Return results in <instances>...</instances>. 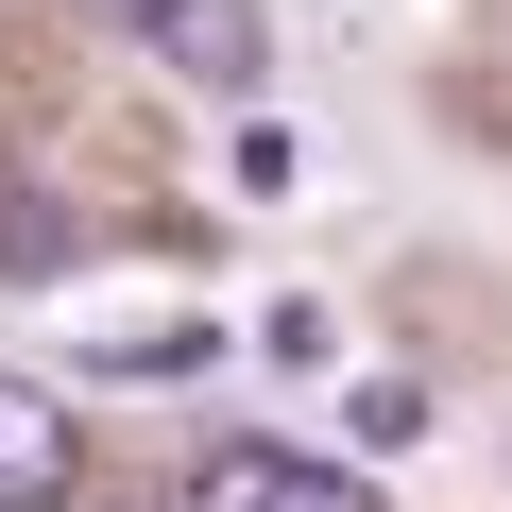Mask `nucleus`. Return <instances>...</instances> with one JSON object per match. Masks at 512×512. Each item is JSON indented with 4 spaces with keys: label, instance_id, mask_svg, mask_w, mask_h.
<instances>
[{
    "label": "nucleus",
    "instance_id": "nucleus-1",
    "mask_svg": "<svg viewBox=\"0 0 512 512\" xmlns=\"http://www.w3.org/2000/svg\"><path fill=\"white\" fill-rule=\"evenodd\" d=\"M171 512H376L359 461H308V444H205Z\"/></svg>",
    "mask_w": 512,
    "mask_h": 512
},
{
    "label": "nucleus",
    "instance_id": "nucleus-2",
    "mask_svg": "<svg viewBox=\"0 0 512 512\" xmlns=\"http://www.w3.org/2000/svg\"><path fill=\"white\" fill-rule=\"evenodd\" d=\"M137 35L188 86H222V103H256V69H274V18H256V0H137Z\"/></svg>",
    "mask_w": 512,
    "mask_h": 512
},
{
    "label": "nucleus",
    "instance_id": "nucleus-3",
    "mask_svg": "<svg viewBox=\"0 0 512 512\" xmlns=\"http://www.w3.org/2000/svg\"><path fill=\"white\" fill-rule=\"evenodd\" d=\"M69 478H86L69 410H52L35 376H0V512H69Z\"/></svg>",
    "mask_w": 512,
    "mask_h": 512
},
{
    "label": "nucleus",
    "instance_id": "nucleus-4",
    "mask_svg": "<svg viewBox=\"0 0 512 512\" xmlns=\"http://www.w3.org/2000/svg\"><path fill=\"white\" fill-rule=\"evenodd\" d=\"M86 359H103V376H205V359H222V325H188V308H171V325H120V342H86Z\"/></svg>",
    "mask_w": 512,
    "mask_h": 512
}]
</instances>
